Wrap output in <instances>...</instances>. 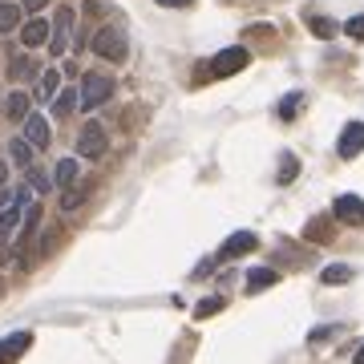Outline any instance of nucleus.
Masks as SVG:
<instances>
[{
    "label": "nucleus",
    "mask_w": 364,
    "mask_h": 364,
    "mask_svg": "<svg viewBox=\"0 0 364 364\" xmlns=\"http://www.w3.org/2000/svg\"><path fill=\"white\" fill-rule=\"evenodd\" d=\"M90 49L102 57V61H126V53H130V41H126V33L117 25H102L97 33H93V41H90Z\"/></svg>",
    "instance_id": "f257e3e1"
},
{
    "label": "nucleus",
    "mask_w": 364,
    "mask_h": 364,
    "mask_svg": "<svg viewBox=\"0 0 364 364\" xmlns=\"http://www.w3.org/2000/svg\"><path fill=\"white\" fill-rule=\"evenodd\" d=\"M114 90H117L114 77H105V73H85V77H81V105H85V109H97V105H105L114 97Z\"/></svg>",
    "instance_id": "f03ea898"
},
{
    "label": "nucleus",
    "mask_w": 364,
    "mask_h": 364,
    "mask_svg": "<svg viewBox=\"0 0 364 364\" xmlns=\"http://www.w3.org/2000/svg\"><path fill=\"white\" fill-rule=\"evenodd\" d=\"M105 146H109V138H105L102 122H85V126L77 130V154L81 158H102Z\"/></svg>",
    "instance_id": "7ed1b4c3"
},
{
    "label": "nucleus",
    "mask_w": 364,
    "mask_h": 364,
    "mask_svg": "<svg viewBox=\"0 0 364 364\" xmlns=\"http://www.w3.org/2000/svg\"><path fill=\"white\" fill-rule=\"evenodd\" d=\"M73 9H57V16H53V37H49V53L53 57H61V53H69V41H73Z\"/></svg>",
    "instance_id": "20e7f679"
},
{
    "label": "nucleus",
    "mask_w": 364,
    "mask_h": 364,
    "mask_svg": "<svg viewBox=\"0 0 364 364\" xmlns=\"http://www.w3.org/2000/svg\"><path fill=\"white\" fill-rule=\"evenodd\" d=\"M251 53L243 49V45H231V49L215 53V61H210V73L215 77H231V73H239V69H247Z\"/></svg>",
    "instance_id": "39448f33"
},
{
    "label": "nucleus",
    "mask_w": 364,
    "mask_h": 364,
    "mask_svg": "<svg viewBox=\"0 0 364 364\" xmlns=\"http://www.w3.org/2000/svg\"><path fill=\"white\" fill-rule=\"evenodd\" d=\"M25 210H28V191H16V198L9 207H0V239H9V235L25 223Z\"/></svg>",
    "instance_id": "423d86ee"
},
{
    "label": "nucleus",
    "mask_w": 364,
    "mask_h": 364,
    "mask_svg": "<svg viewBox=\"0 0 364 364\" xmlns=\"http://www.w3.org/2000/svg\"><path fill=\"white\" fill-rule=\"evenodd\" d=\"M332 210H336V219H340V223L364 227V198H360V195H340L336 203H332Z\"/></svg>",
    "instance_id": "0eeeda50"
},
{
    "label": "nucleus",
    "mask_w": 364,
    "mask_h": 364,
    "mask_svg": "<svg viewBox=\"0 0 364 364\" xmlns=\"http://www.w3.org/2000/svg\"><path fill=\"white\" fill-rule=\"evenodd\" d=\"M360 150H364V122H348L344 134H340V142H336V154L340 158H356Z\"/></svg>",
    "instance_id": "6e6552de"
},
{
    "label": "nucleus",
    "mask_w": 364,
    "mask_h": 364,
    "mask_svg": "<svg viewBox=\"0 0 364 364\" xmlns=\"http://www.w3.org/2000/svg\"><path fill=\"white\" fill-rule=\"evenodd\" d=\"M259 247V239H255V231H235L227 235V243H223L219 259H235V255H247V251Z\"/></svg>",
    "instance_id": "1a4fd4ad"
},
{
    "label": "nucleus",
    "mask_w": 364,
    "mask_h": 364,
    "mask_svg": "<svg viewBox=\"0 0 364 364\" xmlns=\"http://www.w3.org/2000/svg\"><path fill=\"white\" fill-rule=\"evenodd\" d=\"M49 37H53V21H41V16H33V21L21 28V41H25V49H37V45H45Z\"/></svg>",
    "instance_id": "9d476101"
},
{
    "label": "nucleus",
    "mask_w": 364,
    "mask_h": 364,
    "mask_svg": "<svg viewBox=\"0 0 364 364\" xmlns=\"http://www.w3.org/2000/svg\"><path fill=\"white\" fill-rule=\"evenodd\" d=\"M25 138L33 142V150H45V146H49V122L41 114H28L25 117Z\"/></svg>",
    "instance_id": "9b49d317"
},
{
    "label": "nucleus",
    "mask_w": 364,
    "mask_h": 364,
    "mask_svg": "<svg viewBox=\"0 0 364 364\" xmlns=\"http://www.w3.org/2000/svg\"><path fill=\"white\" fill-rule=\"evenodd\" d=\"M279 284V272H272V267H251L247 272V296H255V291H267V287Z\"/></svg>",
    "instance_id": "f8f14e48"
},
{
    "label": "nucleus",
    "mask_w": 364,
    "mask_h": 364,
    "mask_svg": "<svg viewBox=\"0 0 364 364\" xmlns=\"http://www.w3.org/2000/svg\"><path fill=\"white\" fill-rule=\"evenodd\" d=\"M4 109H9V117H13V122H25V117L33 114V102H28L25 90H13V93H9V102H4Z\"/></svg>",
    "instance_id": "ddd939ff"
},
{
    "label": "nucleus",
    "mask_w": 364,
    "mask_h": 364,
    "mask_svg": "<svg viewBox=\"0 0 364 364\" xmlns=\"http://www.w3.org/2000/svg\"><path fill=\"white\" fill-rule=\"evenodd\" d=\"M53 182L65 191V186H73L77 182V158H61L57 166H53Z\"/></svg>",
    "instance_id": "4468645a"
},
{
    "label": "nucleus",
    "mask_w": 364,
    "mask_h": 364,
    "mask_svg": "<svg viewBox=\"0 0 364 364\" xmlns=\"http://www.w3.org/2000/svg\"><path fill=\"white\" fill-rule=\"evenodd\" d=\"M77 105H81V90H77V93H73V90H61L57 97H53V114H57V117H69Z\"/></svg>",
    "instance_id": "2eb2a0df"
},
{
    "label": "nucleus",
    "mask_w": 364,
    "mask_h": 364,
    "mask_svg": "<svg viewBox=\"0 0 364 364\" xmlns=\"http://www.w3.org/2000/svg\"><path fill=\"white\" fill-rule=\"evenodd\" d=\"M28 340H33V332H16V336H9L4 344H0V364L4 360H13L21 348H28Z\"/></svg>",
    "instance_id": "dca6fc26"
},
{
    "label": "nucleus",
    "mask_w": 364,
    "mask_h": 364,
    "mask_svg": "<svg viewBox=\"0 0 364 364\" xmlns=\"http://www.w3.org/2000/svg\"><path fill=\"white\" fill-rule=\"evenodd\" d=\"M320 279H324L328 287H340V284H348V279H352V267H348V263H332V267L320 272Z\"/></svg>",
    "instance_id": "f3484780"
},
{
    "label": "nucleus",
    "mask_w": 364,
    "mask_h": 364,
    "mask_svg": "<svg viewBox=\"0 0 364 364\" xmlns=\"http://www.w3.org/2000/svg\"><path fill=\"white\" fill-rule=\"evenodd\" d=\"M9 77H13V81H28V77H37V61H33V57H16L13 65H9Z\"/></svg>",
    "instance_id": "a211bd4d"
},
{
    "label": "nucleus",
    "mask_w": 364,
    "mask_h": 364,
    "mask_svg": "<svg viewBox=\"0 0 364 364\" xmlns=\"http://www.w3.org/2000/svg\"><path fill=\"white\" fill-rule=\"evenodd\" d=\"M85 198H90V186H65V195H61V210L69 215V210H77Z\"/></svg>",
    "instance_id": "6ab92c4d"
},
{
    "label": "nucleus",
    "mask_w": 364,
    "mask_h": 364,
    "mask_svg": "<svg viewBox=\"0 0 364 364\" xmlns=\"http://www.w3.org/2000/svg\"><path fill=\"white\" fill-rule=\"evenodd\" d=\"M21 4H0V33H13L16 25H21Z\"/></svg>",
    "instance_id": "aec40b11"
},
{
    "label": "nucleus",
    "mask_w": 364,
    "mask_h": 364,
    "mask_svg": "<svg viewBox=\"0 0 364 364\" xmlns=\"http://www.w3.org/2000/svg\"><path fill=\"white\" fill-rule=\"evenodd\" d=\"M28 146H33L28 138H16V142H9V158H13L16 166H25V170H28V158H33V154H28Z\"/></svg>",
    "instance_id": "412c9836"
},
{
    "label": "nucleus",
    "mask_w": 364,
    "mask_h": 364,
    "mask_svg": "<svg viewBox=\"0 0 364 364\" xmlns=\"http://www.w3.org/2000/svg\"><path fill=\"white\" fill-rule=\"evenodd\" d=\"M57 81H61V73H57V69H49V73H41L37 93H41V97H57Z\"/></svg>",
    "instance_id": "4be33fe9"
},
{
    "label": "nucleus",
    "mask_w": 364,
    "mask_h": 364,
    "mask_svg": "<svg viewBox=\"0 0 364 364\" xmlns=\"http://www.w3.org/2000/svg\"><path fill=\"white\" fill-rule=\"evenodd\" d=\"M37 223H41V207H37V203H28V210H25V223H21V235H25V243H28V235L37 231Z\"/></svg>",
    "instance_id": "5701e85b"
},
{
    "label": "nucleus",
    "mask_w": 364,
    "mask_h": 364,
    "mask_svg": "<svg viewBox=\"0 0 364 364\" xmlns=\"http://www.w3.org/2000/svg\"><path fill=\"white\" fill-rule=\"evenodd\" d=\"M219 308H223V296H207V299L195 308V316H198V320H207V316H215Z\"/></svg>",
    "instance_id": "b1692460"
},
{
    "label": "nucleus",
    "mask_w": 364,
    "mask_h": 364,
    "mask_svg": "<svg viewBox=\"0 0 364 364\" xmlns=\"http://www.w3.org/2000/svg\"><path fill=\"white\" fill-rule=\"evenodd\" d=\"M299 105H304V93H291V97H284V102H279V117H296Z\"/></svg>",
    "instance_id": "393cba45"
},
{
    "label": "nucleus",
    "mask_w": 364,
    "mask_h": 364,
    "mask_svg": "<svg viewBox=\"0 0 364 364\" xmlns=\"http://www.w3.org/2000/svg\"><path fill=\"white\" fill-rule=\"evenodd\" d=\"M28 182H33V191H41V195H45L49 186H57V182H53L49 174H41V170H28Z\"/></svg>",
    "instance_id": "a878e982"
},
{
    "label": "nucleus",
    "mask_w": 364,
    "mask_h": 364,
    "mask_svg": "<svg viewBox=\"0 0 364 364\" xmlns=\"http://www.w3.org/2000/svg\"><path fill=\"white\" fill-rule=\"evenodd\" d=\"M308 25H312L316 37H332V33H336V25H332V21H324V16H312Z\"/></svg>",
    "instance_id": "bb28decb"
},
{
    "label": "nucleus",
    "mask_w": 364,
    "mask_h": 364,
    "mask_svg": "<svg viewBox=\"0 0 364 364\" xmlns=\"http://www.w3.org/2000/svg\"><path fill=\"white\" fill-rule=\"evenodd\" d=\"M344 33H348L352 41H364V16H352L348 25H344Z\"/></svg>",
    "instance_id": "cd10ccee"
},
{
    "label": "nucleus",
    "mask_w": 364,
    "mask_h": 364,
    "mask_svg": "<svg viewBox=\"0 0 364 364\" xmlns=\"http://www.w3.org/2000/svg\"><path fill=\"white\" fill-rule=\"evenodd\" d=\"M296 170H299V162H296V158H284V170H279V182H291V178H296Z\"/></svg>",
    "instance_id": "c85d7f7f"
},
{
    "label": "nucleus",
    "mask_w": 364,
    "mask_h": 364,
    "mask_svg": "<svg viewBox=\"0 0 364 364\" xmlns=\"http://www.w3.org/2000/svg\"><path fill=\"white\" fill-rule=\"evenodd\" d=\"M45 4H49V0H21V9H25V13H41Z\"/></svg>",
    "instance_id": "c756f323"
},
{
    "label": "nucleus",
    "mask_w": 364,
    "mask_h": 364,
    "mask_svg": "<svg viewBox=\"0 0 364 364\" xmlns=\"http://www.w3.org/2000/svg\"><path fill=\"white\" fill-rule=\"evenodd\" d=\"M162 9H186V4H195V0H158Z\"/></svg>",
    "instance_id": "7c9ffc66"
},
{
    "label": "nucleus",
    "mask_w": 364,
    "mask_h": 364,
    "mask_svg": "<svg viewBox=\"0 0 364 364\" xmlns=\"http://www.w3.org/2000/svg\"><path fill=\"white\" fill-rule=\"evenodd\" d=\"M4 182H9V162L0 158V186H4Z\"/></svg>",
    "instance_id": "2f4dec72"
},
{
    "label": "nucleus",
    "mask_w": 364,
    "mask_h": 364,
    "mask_svg": "<svg viewBox=\"0 0 364 364\" xmlns=\"http://www.w3.org/2000/svg\"><path fill=\"white\" fill-rule=\"evenodd\" d=\"M352 360H356V364H364V344L356 348V356H352Z\"/></svg>",
    "instance_id": "473e14b6"
}]
</instances>
